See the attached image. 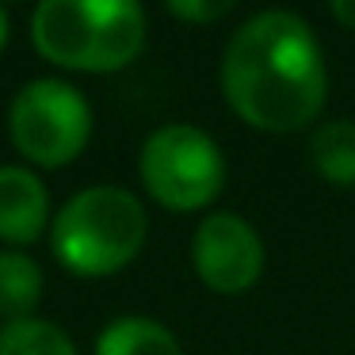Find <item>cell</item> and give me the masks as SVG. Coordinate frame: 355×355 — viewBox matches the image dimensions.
Masks as SVG:
<instances>
[{"instance_id": "6da1fadb", "label": "cell", "mask_w": 355, "mask_h": 355, "mask_svg": "<svg viewBox=\"0 0 355 355\" xmlns=\"http://www.w3.org/2000/svg\"><path fill=\"white\" fill-rule=\"evenodd\" d=\"M222 96L241 123L263 134L317 123L329 100V65L313 27L283 8L245 19L225 42Z\"/></svg>"}, {"instance_id": "7a4b0ae2", "label": "cell", "mask_w": 355, "mask_h": 355, "mask_svg": "<svg viewBox=\"0 0 355 355\" xmlns=\"http://www.w3.org/2000/svg\"><path fill=\"white\" fill-rule=\"evenodd\" d=\"M146 12L134 0H42L31 42L50 65L77 73H119L146 50Z\"/></svg>"}, {"instance_id": "3957f363", "label": "cell", "mask_w": 355, "mask_h": 355, "mask_svg": "<svg viewBox=\"0 0 355 355\" xmlns=\"http://www.w3.org/2000/svg\"><path fill=\"white\" fill-rule=\"evenodd\" d=\"M149 233L146 207L134 191L96 184L77 191L50 222V248L77 279H107L138 260Z\"/></svg>"}, {"instance_id": "277c9868", "label": "cell", "mask_w": 355, "mask_h": 355, "mask_svg": "<svg viewBox=\"0 0 355 355\" xmlns=\"http://www.w3.org/2000/svg\"><path fill=\"white\" fill-rule=\"evenodd\" d=\"M141 187L164 210L191 214L222 195L225 157L207 130L191 123H168L146 138L138 153Z\"/></svg>"}, {"instance_id": "5b68a950", "label": "cell", "mask_w": 355, "mask_h": 355, "mask_svg": "<svg viewBox=\"0 0 355 355\" xmlns=\"http://www.w3.org/2000/svg\"><path fill=\"white\" fill-rule=\"evenodd\" d=\"M8 134L24 161L39 168H65L92 138V103L69 80H27L12 100Z\"/></svg>"}, {"instance_id": "8992f818", "label": "cell", "mask_w": 355, "mask_h": 355, "mask_svg": "<svg viewBox=\"0 0 355 355\" xmlns=\"http://www.w3.org/2000/svg\"><path fill=\"white\" fill-rule=\"evenodd\" d=\"M195 275L214 294H245L263 275V241L241 214H207L191 237Z\"/></svg>"}, {"instance_id": "52a82bcc", "label": "cell", "mask_w": 355, "mask_h": 355, "mask_svg": "<svg viewBox=\"0 0 355 355\" xmlns=\"http://www.w3.org/2000/svg\"><path fill=\"white\" fill-rule=\"evenodd\" d=\"M50 191L24 164H0V241L24 252L46 233Z\"/></svg>"}, {"instance_id": "ba28073f", "label": "cell", "mask_w": 355, "mask_h": 355, "mask_svg": "<svg viewBox=\"0 0 355 355\" xmlns=\"http://www.w3.org/2000/svg\"><path fill=\"white\" fill-rule=\"evenodd\" d=\"M96 355H184L176 332L153 317H119L96 340Z\"/></svg>"}, {"instance_id": "9c48e42d", "label": "cell", "mask_w": 355, "mask_h": 355, "mask_svg": "<svg viewBox=\"0 0 355 355\" xmlns=\"http://www.w3.org/2000/svg\"><path fill=\"white\" fill-rule=\"evenodd\" d=\"M46 291L42 268L19 248H4L0 252V317L8 321H27L35 317Z\"/></svg>"}, {"instance_id": "30bf717a", "label": "cell", "mask_w": 355, "mask_h": 355, "mask_svg": "<svg viewBox=\"0 0 355 355\" xmlns=\"http://www.w3.org/2000/svg\"><path fill=\"white\" fill-rule=\"evenodd\" d=\"M309 164L332 187H355V123L332 119L309 138Z\"/></svg>"}, {"instance_id": "8fae6325", "label": "cell", "mask_w": 355, "mask_h": 355, "mask_svg": "<svg viewBox=\"0 0 355 355\" xmlns=\"http://www.w3.org/2000/svg\"><path fill=\"white\" fill-rule=\"evenodd\" d=\"M0 355H77V344L62 324L27 317V321H8L0 329Z\"/></svg>"}, {"instance_id": "7c38bea8", "label": "cell", "mask_w": 355, "mask_h": 355, "mask_svg": "<svg viewBox=\"0 0 355 355\" xmlns=\"http://www.w3.org/2000/svg\"><path fill=\"white\" fill-rule=\"evenodd\" d=\"M233 12V0H168V16L184 24H218L222 16Z\"/></svg>"}, {"instance_id": "4fadbf2b", "label": "cell", "mask_w": 355, "mask_h": 355, "mask_svg": "<svg viewBox=\"0 0 355 355\" xmlns=\"http://www.w3.org/2000/svg\"><path fill=\"white\" fill-rule=\"evenodd\" d=\"M329 12H332V19H336L344 31H355V0H336Z\"/></svg>"}, {"instance_id": "5bb4252c", "label": "cell", "mask_w": 355, "mask_h": 355, "mask_svg": "<svg viewBox=\"0 0 355 355\" xmlns=\"http://www.w3.org/2000/svg\"><path fill=\"white\" fill-rule=\"evenodd\" d=\"M8 46V12L0 8V50Z\"/></svg>"}]
</instances>
